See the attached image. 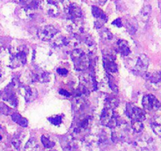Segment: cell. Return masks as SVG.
<instances>
[{"mask_svg":"<svg viewBox=\"0 0 161 151\" xmlns=\"http://www.w3.org/2000/svg\"><path fill=\"white\" fill-rule=\"evenodd\" d=\"M64 11L69 20H79L82 19L83 13L81 8L75 3H69L64 7Z\"/></svg>","mask_w":161,"mask_h":151,"instance_id":"obj_8","label":"cell"},{"mask_svg":"<svg viewBox=\"0 0 161 151\" xmlns=\"http://www.w3.org/2000/svg\"><path fill=\"white\" fill-rule=\"evenodd\" d=\"M67 28L70 32L75 36L81 35L84 31V26L82 19L79 20H69V24L67 25Z\"/></svg>","mask_w":161,"mask_h":151,"instance_id":"obj_12","label":"cell"},{"mask_svg":"<svg viewBox=\"0 0 161 151\" xmlns=\"http://www.w3.org/2000/svg\"><path fill=\"white\" fill-rule=\"evenodd\" d=\"M107 1H108V0H97V2H98L101 4H104V3H106Z\"/></svg>","mask_w":161,"mask_h":151,"instance_id":"obj_35","label":"cell"},{"mask_svg":"<svg viewBox=\"0 0 161 151\" xmlns=\"http://www.w3.org/2000/svg\"><path fill=\"white\" fill-rule=\"evenodd\" d=\"M31 78L34 81L39 82V83H47L50 80V76L48 72L42 69H36L33 72H31Z\"/></svg>","mask_w":161,"mask_h":151,"instance_id":"obj_15","label":"cell"},{"mask_svg":"<svg viewBox=\"0 0 161 151\" xmlns=\"http://www.w3.org/2000/svg\"><path fill=\"white\" fill-rule=\"evenodd\" d=\"M3 50V44H2V42H0V53H1L2 50Z\"/></svg>","mask_w":161,"mask_h":151,"instance_id":"obj_36","label":"cell"},{"mask_svg":"<svg viewBox=\"0 0 161 151\" xmlns=\"http://www.w3.org/2000/svg\"><path fill=\"white\" fill-rule=\"evenodd\" d=\"M53 1H55L56 3H59V2H61H61H64V0H53Z\"/></svg>","mask_w":161,"mask_h":151,"instance_id":"obj_37","label":"cell"},{"mask_svg":"<svg viewBox=\"0 0 161 151\" xmlns=\"http://www.w3.org/2000/svg\"><path fill=\"white\" fill-rule=\"evenodd\" d=\"M48 120L53 125H60L61 122H62V117H61V116H58V115L49 117Z\"/></svg>","mask_w":161,"mask_h":151,"instance_id":"obj_27","label":"cell"},{"mask_svg":"<svg viewBox=\"0 0 161 151\" xmlns=\"http://www.w3.org/2000/svg\"><path fill=\"white\" fill-rule=\"evenodd\" d=\"M42 7L46 14L50 17H58L60 14V9L58 6V3L53 0H44L42 3Z\"/></svg>","mask_w":161,"mask_h":151,"instance_id":"obj_10","label":"cell"},{"mask_svg":"<svg viewBox=\"0 0 161 151\" xmlns=\"http://www.w3.org/2000/svg\"><path fill=\"white\" fill-rule=\"evenodd\" d=\"M0 109H1V112L3 113V114H8L10 111V109H9V107L6 106L4 104H2L1 107H0Z\"/></svg>","mask_w":161,"mask_h":151,"instance_id":"obj_30","label":"cell"},{"mask_svg":"<svg viewBox=\"0 0 161 151\" xmlns=\"http://www.w3.org/2000/svg\"><path fill=\"white\" fill-rule=\"evenodd\" d=\"M16 84L12 82L6 89L4 90L3 93V99L6 102H7L9 105L13 107H17V98L16 96L15 89Z\"/></svg>","mask_w":161,"mask_h":151,"instance_id":"obj_4","label":"cell"},{"mask_svg":"<svg viewBox=\"0 0 161 151\" xmlns=\"http://www.w3.org/2000/svg\"><path fill=\"white\" fill-rule=\"evenodd\" d=\"M126 114L130 120H138L143 121L146 119V113L144 110L130 103L127 104Z\"/></svg>","mask_w":161,"mask_h":151,"instance_id":"obj_5","label":"cell"},{"mask_svg":"<svg viewBox=\"0 0 161 151\" xmlns=\"http://www.w3.org/2000/svg\"><path fill=\"white\" fill-rule=\"evenodd\" d=\"M101 123L103 125L112 128L116 127L119 124H120L119 116L115 113L113 109L108 108V107H105L102 111L101 115Z\"/></svg>","mask_w":161,"mask_h":151,"instance_id":"obj_3","label":"cell"},{"mask_svg":"<svg viewBox=\"0 0 161 151\" xmlns=\"http://www.w3.org/2000/svg\"><path fill=\"white\" fill-rule=\"evenodd\" d=\"M35 10L36 9L31 6H25V7H22L20 9V17L25 20H31L35 17Z\"/></svg>","mask_w":161,"mask_h":151,"instance_id":"obj_17","label":"cell"},{"mask_svg":"<svg viewBox=\"0 0 161 151\" xmlns=\"http://www.w3.org/2000/svg\"><path fill=\"white\" fill-rule=\"evenodd\" d=\"M28 49L25 46L4 49L0 53V62L11 69L26 64Z\"/></svg>","mask_w":161,"mask_h":151,"instance_id":"obj_1","label":"cell"},{"mask_svg":"<svg viewBox=\"0 0 161 151\" xmlns=\"http://www.w3.org/2000/svg\"><path fill=\"white\" fill-rule=\"evenodd\" d=\"M12 144L14 147L16 148L17 149H20V141L19 138H15L12 140Z\"/></svg>","mask_w":161,"mask_h":151,"instance_id":"obj_29","label":"cell"},{"mask_svg":"<svg viewBox=\"0 0 161 151\" xmlns=\"http://www.w3.org/2000/svg\"><path fill=\"white\" fill-rule=\"evenodd\" d=\"M0 76H1V72H0Z\"/></svg>","mask_w":161,"mask_h":151,"instance_id":"obj_40","label":"cell"},{"mask_svg":"<svg viewBox=\"0 0 161 151\" xmlns=\"http://www.w3.org/2000/svg\"><path fill=\"white\" fill-rule=\"evenodd\" d=\"M152 128L153 131L157 134L159 136H161V116L155 118L152 121Z\"/></svg>","mask_w":161,"mask_h":151,"instance_id":"obj_20","label":"cell"},{"mask_svg":"<svg viewBox=\"0 0 161 151\" xmlns=\"http://www.w3.org/2000/svg\"><path fill=\"white\" fill-rule=\"evenodd\" d=\"M119 104V100L115 97H109L107 98L106 102H105V107L108 108H111L114 109Z\"/></svg>","mask_w":161,"mask_h":151,"instance_id":"obj_24","label":"cell"},{"mask_svg":"<svg viewBox=\"0 0 161 151\" xmlns=\"http://www.w3.org/2000/svg\"><path fill=\"white\" fill-rule=\"evenodd\" d=\"M63 147L66 151H73L75 149V143L70 138H66L63 141Z\"/></svg>","mask_w":161,"mask_h":151,"instance_id":"obj_25","label":"cell"},{"mask_svg":"<svg viewBox=\"0 0 161 151\" xmlns=\"http://www.w3.org/2000/svg\"><path fill=\"white\" fill-rule=\"evenodd\" d=\"M31 1V0H14V3L21 5V6H27Z\"/></svg>","mask_w":161,"mask_h":151,"instance_id":"obj_31","label":"cell"},{"mask_svg":"<svg viewBox=\"0 0 161 151\" xmlns=\"http://www.w3.org/2000/svg\"><path fill=\"white\" fill-rule=\"evenodd\" d=\"M113 25H115V26L119 27V28H120V27H122V25H123L122 20H121L120 18L116 19V20H115L113 22Z\"/></svg>","mask_w":161,"mask_h":151,"instance_id":"obj_32","label":"cell"},{"mask_svg":"<svg viewBox=\"0 0 161 151\" xmlns=\"http://www.w3.org/2000/svg\"><path fill=\"white\" fill-rule=\"evenodd\" d=\"M20 93L24 96L25 100L28 102H33L37 97L38 92L36 89L30 85H25L20 87Z\"/></svg>","mask_w":161,"mask_h":151,"instance_id":"obj_13","label":"cell"},{"mask_svg":"<svg viewBox=\"0 0 161 151\" xmlns=\"http://www.w3.org/2000/svg\"><path fill=\"white\" fill-rule=\"evenodd\" d=\"M146 78L151 87L159 88L161 86V72L160 71L149 72L146 74Z\"/></svg>","mask_w":161,"mask_h":151,"instance_id":"obj_14","label":"cell"},{"mask_svg":"<svg viewBox=\"0 0 161 151\" xmlns=\"http://www.w3.org/2000/svg\"><path fill=\"white\" fill-rule=\"evenodd\" d=\"M1 140H2V136H1V135H0V141H1Z\"/></svg>","mask_w":161,"mask_h":151,"instance_id":"obj_38","label":"cell"},{"mask_svg":"<svg viewBox=\"0 0 161 151\" xmlns=\"http://www.w3.org/2000/svg\"><path fill=\"white\" fill-rule=\"evenodd\" d=\"M11 117H12L13 120H14L15 123H17V124H19V125L22 126V127H27V126H28V120H27L25 118H24L22 116H20L19 113H13Z\"/></svg>","mask_w":161,"mask_h":151,"instance_id":"obj_18","label":"cell"},{"mask_svg":"<svg viewBox=\"0 0 161 151\" xmlns=\"http://www.w3.org/2000/svg\"><path fill=\"white\" fill-rule=\"evenodd\" d=\"M149 58L146 54H140L137 59L136 64H135V72L139 75L145 74L147 71L148 67H149Z\"/></svg>","mask_w":161,"mask_h":151,"instance_id":"obj_11","label":"cell"},{"mask_svg":"<svg viewBox=\"0 0 161 151\" xmlns=\"http://www.w3.org/2000/svg\"><path fill=\"white\" fill-rule=\"evenodd\" d=\"M142 105L148 111H155L160 109V103L153 94H146L142 98Z\"/></svg>","mask_w":161,"mask_h":151,"instance_id":"obj_7","label":"cell"},{"mask_svg":"<svg viewBox=\"0 0 161 151\" xmlns=\"http://www.w3.org/2000/svg\"><path fill=\"white\" fill-rule=\"evenodd\" d=\"M127 29H128L129 32L131 33V34H135V31L138 29V26H137L136 24L132 23L131 21H129L127 23Z\"/></svg>","mask_w":161,"mask_h":151,"instance_id":"obj_28","label":"cell"},{"mask_svg":"<svg viewBox=\"0 0 161 151\" xmlns=\"http://www.w3.org/2000/svg\"><path fill=\"white\" fill-rule=\"evenodd\" d=\"M57 72H58V73L59 75L61 76H66L68 74V70L65 69H61V68H59V69H58Z\"/></svg>","mask_w":161,"mask_h":151,"instance_id":"obj_33","label":"cell"},{"mask_svg":"<svg viewBox=\"0 0 161 151\" xmlns=\"http://www.w3.org/2000/svg\"><path fill=\"white\" fill-rule=\"evenodd\" d=\"M116 50L122 56H128L130 53V47H129L127 42L124 40H119L116 42Z\"/></svg>","mask_w":161,"mask_h":151,"instance_id":"obj_16","label":"cell"},{"mask_svg":"<svg viewBox=\"0 0 161 151\" xmlns=\"http://www.w3.org/2000/svg\"><path fill=\"white\" fill-rule=\"evenodd\" d=\"M25 149L26 151H39V146L37 141L34 138H31L26 143Z\"/></svg>","mask_w":161,"mask_h":151,"instance_id":"obj_19","label":"cell"},{"mask_svg":"<svg viewBox=\"0 0 161 151\" xmlns=\"http://www.w3.org/2000/svg\"><path fill=\"white\" fill-rule=\"evenodd\" d=\"M115 55L113 53H106L103 56V64L107 72L115 73L118 71V66L115 61Z\"/></svg>","mask_w":161,"mask_h":151,"instance_id":"obj_9","label":"cell"},{"mask_svg":"<svg viewBox=\"0 0 161 151\" xmlns=\"http://www.w3.org/2000/svg\"><path fill=\"white\" fill-rule=\"evenodd\" d=\"M58 33V30L53 25H45L39 28L37 31V36L41 40L49 41L55 36Z\"/></svg>","mask_w":161,"mask_h":151,"instance_id":"obj_6","label":"cell"},{"mask_svg":"<svg viewBox=\"0 0 161 151\" xmlns=\"http://www.w3.org/2000/svg\"><path fill=\"white\" fill-rule=\"evenodd\" d=\"M131 127L135 132L140 133L144 129V125L142 124V121L138 120H131Z\"/></svg>","mask_w":161,"mask_h":151,"instance_id":"obj_21","label":"cell"},{"mask_svg":"<svg viewBox=\"0 0 161 151\" xmlns=\"http://www.w3.org/2000/svg\"><path fill=\"white\" fill-rule=\"evenodd\" d=\"M41 140H42V145L44 146V147L47 148V149H50V148L53 147L55 145L54 142L52 141L50 138L47 137L46 135H42L41 137Z\"/></svg>","mask_w":161,"mask_h":151,"instance_id":"obj_26","label":"cell"},{"mask_svg":"<svg viewBox=\"0 0 161 151\" xmlns=\"http://www.w3.org/2000/svg\"><path fill=\"white\" fill-rule=\"evenodd\" d=\"M50 151H57V150H50Z\"/></svg>","mask_w":161,"mask_h":151,"instance_id":"obj_39","label":"cell"},{"mask_svg":"<svg viewBox=\"0 0 161 151\" xmlns=\"http://www.w3.org/2000/svg\"><path fill=\"white\" fill-rule=\"evenodd\" d=\"M71 58L73 61L74 67L78 71L86 70L91 65V60L88 54L80 49H73L71 53Z\"/></svg>","mask_w":161,"mask_h":151,"instance_id":"obj_2","label":"cell"},{"mask_svg":"<svg viewBox=\"0 0 161 151\" xmlns=\"http://www.w3.org/2000/svg\"><path fill=\"white\" fill-rule=\"evenodd\" d=\"M59 93L61 94V95H64V96H65V97H70L71 96L70 93L68 92V91H65V90H63V89L60 90Z\"/></svg>","mask_w":161,"mask_h":151,"instance_id":"obj_34","label":"cell"},{"mask_svg":"<svg viewBox=\"0 0 161 151\" xmlns=\"http://www.w3.org/2000/svg\"><path fill=\"white\" fill-rule=\"evenodd\" d=\"M100 36L102 37V39L103 41H110L113 39V34L111 33V31L108 29V28H103V29L100 32Z\"/></svg>","mask_w":161,"mask_h":151,"instance_id":"obj_23","label":"cell"},{"mask_svg":"<svg viewBox=\"0 0 161 151\" xmlns=\"http://www.w3.org/2000/svg\"><path fill=\"white\" fill-rule=\"evenodd\" d=\"M151 6L149 5L144 6L142 9L141 13H140V17H141L142 20L144 21H147L149 20V17L151 14Z\"/></svg>","mask_w":161,"mask_h":151,"instance_id":"obj_22","label":"cell"}]
</instances>
